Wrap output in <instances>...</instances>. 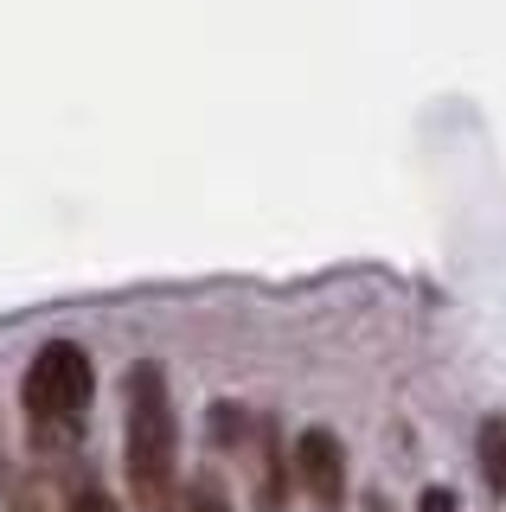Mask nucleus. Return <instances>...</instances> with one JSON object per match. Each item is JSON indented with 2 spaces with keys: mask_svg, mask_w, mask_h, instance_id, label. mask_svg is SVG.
Here are the masks:
<instances>
[{
  "mask_svg": "<svg viewBox=\"0 0 506 512\" xmlns=\"http://www.w3.org/2000/svg\"><path fill=\"white\" fill-rule=\"evenodd\" d=\"M122 397H129V423H122L129 493L141 512H173V493H180V416H173L167 372L154 359H135L129 378H122Z\"/></svg>",
  "mask_w": 506,
  "mask_h": 512,
  "instance_id": "obj_1",
  "label": "nucleus"
},
{
  "mask_svg": "<svg viewBox=\"0 0 506 512\" xmlns=\"http://www.w3.org/2000/svg\"><path fill=\"white\" fill-rule=\"evenodd\" d=\"M90 397H97V365H90V352L77 340H45L33 352V365H26V378H20V404H26L39 455H71Z\"/></svg>",
  "mask_w": 506,
  "mask_h": 512,
  "instance_id": "obj_2",
  "label": "nucleus"
},
{
  "mask_svg": "<svg viewBox=\"0 0 506 512\" xmlns=\"http://www.w3.org/2000/svg\"><path fill=\"white\" fill-rule=\"evenodd\" d=\"M289 455H295V487L314 500V512H340L346 506V448L334 429H302Z\"/></svg>",
  "mask_w": 506,
  "mask_h": 512,
  "instance_id": "obj_3",
  "label": "nucleus"
},
{
  "mask_svg": "<svg viewBox=\"0 0 506 512\" xmlns=\"http://www.w3.org/2000/svg\"><path fill=\"white\" fill-rule=\"evenodd\" d=\"M289 474H295V455H282L276 423L263 416L257 423V506L263 512H282V500H289Z\"/></svg>",
  "mask_w": 506,
  "mask_h": 512,
  "instance_id": "obj_4",
  "label": "nucleus"
},
{
  "mask_svg": "<svg viewBox=\"0 0 506 512\" xmlns=\"http://www.w3.org/2000/svg\"><path fill=\"white\" fill-rule=\"evenodd\" d=\"M474 461H481L487 493L506 500V416H481V429H474Z\"/></svg>",
  "mask_w": 506,
  "mask_h": 512,
  "instance_id": "obj_5",
  "label": "nucleus"
},
{
  "mask_svg": "<svg viewBox=\"0 0 506 512\" xmlns=\"http://www.w3.org/2000/svg\"><path fill=\"white\" fill-rule=\"evenodd\" d=\"M173 512H231V493L218 487V474H193L173 493Z\"/></svg>",
  "mask_w": 506,
  "mask_h": 512,
  "instance_id": "obj_6",
  "label": "nucleus"
},
{
  "mask_svg": "<svg viewBox=\"0 0 506 512\" xmlns=\"http://www.w3.org/2000/svg\"><path fill=\"white\" fill-rule=\"evenodd\" d=\"M7 512H52L45 480H39V474H13V480H7Z\"/></svg>",
  "mask_w": 506,
  "mask_h": 512,
  "instance_id": "obj_7",
  "label": "nucleus"
},
{
  "mask_svg": "<svg viewBox=\"0 0 506 512\" xmlns=\"http://www.w3.org/2000/svg\"><path fill=\"white\" fill-rule=\"evenodd\" d=\"M65 512H116V500H109L97 480H77V487H71V500H65Z\"/></svg>",
  "mask_w": 506,
  "mask_h": 512,
  "instance_id": "obj_8",
  "label": "nucleus"
},
{
  "mask_svg": "<svg viewBox=\"0 0 506 512\" xmlns=\"http://www.w3.org/2000/svg\"><path fill=\"white\" fill-rule=\"evenodd\" d=\"M423 512H455V493L449 487H430V493H423Z\"/></svg>",
  "mask_w": 506,
  "mask_h": 512,
  "instance_id": "obj_9",
  "label": "nucleus"
},
{
  "mask_svg": "<svg viewBox=\"0 0 506 512\" xmlns=\"http://www.w3.org/2000/svg\"><path fill=\"white\" fill-rule=\"evenodd\" d=\"M7 480H13V474H7V455H0V487H7Z\"/></svg>",
  "mask_w": 506,
  "mask_h": 512,
  "instance_id": "obj_10",
  "label": "nucleus"
}]
</instances>
